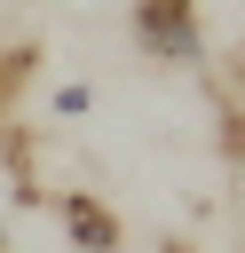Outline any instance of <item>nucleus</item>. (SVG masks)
I'll return each mask as SVG.
<instances>
[{"label": "nucleus", "instance_id": "nucleus-3", "mask_svg": "<svg viewBox=\"0 0 245 253\" xmlns=\"http://www.w3.org/2000/svg\"><path fill=\"white\" fill-rule=\"evenodd\" d=\"M32 71H40V40H16V47H0V119H8V103L32 87Z\"/></svg>", "mask_w": 245, "mask_h": 253}, {"label": "nucleus", "instance_id": "nucleus-4", "mask_svg": "<svg viewBox=\"0 0 245 253\" xmlns=\"http://www.w3.org/2000/svg\"><path fill=\"white\" fill-rule=\"evenodd\" d=\"M47 111H55V119H87V111H95V87H87V79H63Z\"/></svg>", "mask_w": 245, "mask_h": 253}, {"label": "nucleus", "instance_id": "nucleus-5", "mask_svg": "<svg viewBox=\"0 0 245 253\" xmlns=\"http://www.w3.org/2000/svg\"><path fill=\"white\" fill-rule=\"evenodd\" d=\"M158 253H198V245H182V237H166V245H158Z\"/></svg>", "mask_w": 245, "mask_h": 253}, {"label": "nucleus", "instance_id": "nucleus-2", "mask_svg": "<svg viewBox=\"0 0 245 253\" xmlns=\"http://www.w3.org/2000/svg\"><path fill=\"white\" fill-rule=\"evenodd\" d=\"M55 221H63V237H71L79 253H119V237H126L119 213H111L95 190H63V198H55Z\"/></svg>", "mask_w": 245, "mask_h": 253}, {"label": "nucleus", "instance_id": "nucleus-1", "mask_svg": "<svg viewBox=\"0 0 245 253\" xmlns=\"http://www.w3.org/2000/svg\"><path fill=\"white\" fill-rule=\"evenodd\" d=\"M134 47L150 63H198L205 55L198 0H134Z\"/></svg>", "mask_w": 245, "mask_h": 253}]
</instances>
